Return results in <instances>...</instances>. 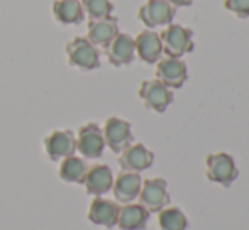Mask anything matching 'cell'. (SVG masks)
Segmentation results:
<instances>
[{
  "mask_svg": "<svg viewBox=\"0 0 249 230\" xmlns=\"http://www.w3.org/2000/svg\"><path fill=\"white\" fill-rule=\"evenodd\" d=\"M160 39L163 44V53H166V56L170 58H181L192 53L195 48L194 31L180 24L171 22L170 26H166V29L161 31Z\"/></svg>",
  "mask_w": 249,
  "mask_h": 230,
  "instance_id": "cell-1",
  "label": "cell"
},
{
  "mask_svg": "<svg viewBox=\"0 0 249 230\" xmlns=\"http://www.w3.org/2000/svg\"><path fill=\"white\" fill-rule=\"evenodd\" d=\"M205 176L209 181L229 188L239 176L234 158L227 152H213L205 158Z\"/></svg>",
  "mask_w": 249,
  "mask_h": 230,
  "instance_id": "cell-2",
  "label": "cell"
},
{
  "mask_svg": "<svg viewBox=\"0 0 249 230\" xmlns=\"http://www.w3.org/2000/svg\"><path fill=\"white\" fill-rule=\"evenodd\" d=\"M68 63L82 71H92L100 66V51L87 37H73L65 46Z\"/></svg>",
  "mask_w": 249,
  "mask_h": 230,
  "instance_id": "cell-3",
  "label": "cell"
},
{
  "mask_svg": "<svg viewBox=\"0 0 249 230\" xmlns=\"http://www.w3.org/2000/svg\"><path fill=\"white\" fill-rule=\"evenodd\" d=\"M139 205L146 208L149 214H158L160 210L166 208L170 203V193H168V183L163 178H149L144 180L139 191Z\"/></svg>",
  "mask_w": 249,
  "mask_h": 230,
  "instance_id": "cell-4",
  "label": "cell"
},
{
  "mask_svg": "<svg viewBox=\"0 0 249 230\" xmlns=\"http://www.w3.org/2000/svg\"><path fill=\"white\" fill-rule=\"evenodd\" d=\"M138 95L142 100L146 109L158 114H163L173 102V92L168 86H164L160 80H144V82H141Z\"/></svg>",
  "mask_w": 249,
  "mask_h": 230,
  "instance_id": "cell-5",
  "label": "cell"
},
{
  "mask_svg": "<svg viewBox=\"0 0 249 230\" xmlns=\"http://www.w3.org/2000/svg\"><path fill=\"white\" fill-rule=\"evenodd\" d=\"M175 16H177V9L170 5L166 0H146L138 10V19L148 29L170 26Z\"/></svg>",
  "mask_w": 249,
  "mask_h": 230,
  "instance_id": "cell-6",
  "label": "cell"
},
{
  "mask_svg": "<svg viewBox=\"0 0 249 230\" xmlns=\"http://www.w3.org/2000/svg\"><path fill=\"white\" fill-rule=\"evenodd\" d=\"M102 134H104L105 146H107L112 152H115V154L124 151L132 142L131 124H129L127 120H124V118H119V117H108L104 124Z\"/></svg>",
  "mask_w": 249,
  "mask_h": 230,
  "instance_id": "cell-7",
  "label": "cell"
},
{
  "mask_svg": "<svg viewBox=\"0 0 249 230\" xmlns=\"http://www.w3.org/2000/svg\"><path fill=\"white\" fill-rule=\"evenodd\" d=\"M105 141L102 129L95 122L82 125L76 135V151L85 159H99L104 154Z\"/></svg>",
  "mask_w": 249,
  "mask_h": 230,
  "instance_id": "cell-8",
  "label": "cell"
},
{
  "mask_svg": "<svg viewBox=\"0 0 249 230\" xmlns=\"http://www.w3.org/2000/svg\"><path fill=\"white\" fill-rule=\"evenodd\" d=\"M43 146L51 161H63L76 152V137L71 131H53L44 137Z\"/></svg>",
  "mask_w": 249,
  "mask_h": 230,
  "instance_id": "cell-9",
  "label": "cell"
},
{
  "mask_svg": "<svg viewBox=\"0 0 249 230\" xmlns=\"http://www.w3.org/2000/svg\"><path fill=\"white\" fill-rule=\"evenodd\" d=\"M188 73L187 65L180 58H161L156 63V80H160L164 86L170 90L181 88L183 83L187 82Z\"/></svg>",
  "mask_w": 249,
  "mask_h": 230,
  "instance_id": "cell-10",
  "label": "cell"
},
{
  "mask_svg": "<svg viewBox=\"0 0 249 230\" xmlns=\"http://www.w3.org/2000/svg\"><path fill=\"white\" fill-rule=\"evenodd\" d=\"M119 166L122 171L141 173L153 166L154 154L144 144H131L119 152Z\"/></svg>",
  "mask_w": 249,
  "mask_h": 230,
  "instance_id": "cell-11",
  "label": "cell"
},
{
  "mask_svg": "<svg viewBox=\"0 0 249 230\" xmlns=\"http://www.w3.org/2000/svg\"><path fill=\"white\" fill-rule=\"evenodd\" d=\"M105 56L108 63L115 68L127 66L134 61L136 58V48H134V37H131L125 33H119L107 46L104 48Z\"/></svg>",
  "mask_w": 249,
  "mask_h": 230,
  "instance_id": "cell-12",
  "label": "cell"
},
{
  "mask_svg": "<svg viewBox=\"0 0 249 230\" xmlns=\"http://www.w3.org/2000/svg\"><path fill=\"white\" fill-rule=\"evenodd\" d=\"M83 186L87 193L92 197H102L108 193L114 184V174L107 164H93L87 169L85 178H83Z\"/></svg>",
  "mask_w": 249,
  "mask_h": 230,
  "instance_id": "cell-13",
  "label": "cell"
},
{
  "mask_svg": "<svg viewBox=\"0 0 249 230\" xmlns=\"http://www.w3.org/2000/svg\"><path fill=\"white\" fill-rule=\"evenodd\" d=\"M136 54L146 65H156L163 54V44H161L160 34L151 29H144L134 37Z\"/></svg>",
  "mask_w": 249,
  "mask_h": 230,
  "instance_id": "cell-14",
  "label": "cell"
},
{
  "mask_svg": "<svg viewBox=\"0 0 249 230\" xmlns=\"http://www.w3.org/2000/svg\"><path fill=\"white\" fill-rule=\"evenodd\" d=\"M141 184H142V178L139 173L121 171L114 180V184H112L114 198L122 205L132 203L134 200H138L139 191H141Z\"/></svg>",
  "mask_w": 249,
  "mask_h": 230,
  "instance_id": "cell-15",
  "label": "cell"
},
{
  "mask_svg": "<svg viewBox=\"0 0 249 230\" xmlns=\"http://www.w3.org/2000/svg\"><path fill=\"white\" fill-rule=\"evenodd\" d=\"M119 203L112 200H105L102 197H95V200L89 207V220L93 225H100L105 229H112L117 225Z\"/></svg>",
  "mask_w": 249,
  "mask_h": 230,
  "instance_id": "cell-16",
  "label": "cell"
},
{
  "mask_svg": "<svg viewBox=\"0 0 249 230\" xmlns=\"http://www.w3.org/2000/svg\"><path fill=\"white\" fill-rule=\"evenodd\" d=\"M119 34V22L114 16L90 20L87 26V39L97 48H105Z\"/></svg>",
  "mask_w": 249,
  "mask_h": 230,
  "instance_id": "cell-17",
  "label": "cell"
},
{
  "mask_svg": "<svg viewBox=\"0 0 249 230\" xmlns=\"http://www.w3.org/2000/svg\"><path fill=\"white\" fill-rule=\"evenodd\" d=\"M149 220V212L139 203H125L119 208L117 227L122 230H142Z\"/></svg>",
  "mask_w": 249,
  "mask_h": 230,
  "instance_id": "cell-18",
  "label": "cell"
},
{
  "mask_svg": "<svg viewBox=\"0 0 249 230\" xmlns=\"http://www.w3.org/2000/svg\"><path fill=\"white\" fill-rule=\"evenodd\" d=\"M53 17L63 26H76L83 22V7L80 0H54L53 2Z\"/></svg>",
  "mask_w": 249,
  "mask_h": 230,
  "instance_id": "cell-19",
  "label": "cell"
},
{
  "mask_svg": "<svg viewBox=\"0 0 249 230\" xmlns=\"http://www.w3.org/2000/svg\"><path fill=\"white\" fill-rule=\"evenodd\" d=\"M89 169L87 163L83 161L82 158H76L75 154L70 156V158H65L59 164V178H61L65 183H83V178H85V173Z\"/></svg>",
  "mask_w": 249,
  "mask_h": 230,
  "instance_id": "cell-20",
  "label": "cell"
},
{
  "mask_svg": "<svg viewBox=\"0 0 249 230\" xmlns=\"http://www.w3.org/2000/svg\"><path fill=\"white\" fill-rule=\"evenodd\" d=\"M158 224L161 230H187L188 220L178 207L163 208L158 212Z\"/></svg>",
  "mask_w": 249,
  "mask_h": 230,
  "instance_id": "cell-21",
  "label": "cell"
},
{
  "mask_svg": "<svg viewBox=\"0 0 249 230\" xmlns=\"http://www.w3.org/2000/svg\"><path fill=\"white\" fill-rule=\"evenodd\" d=\"M83 7V12L90 20L105 19V17L112 16L114 10V3L110 0H80Z\"/></svg>",
  "mask_w": 249,
  "mask_h": 230,
  "instance_id": "cell-22",
  "label": "cell"
},
{
  "mask_svg": "<svg viewBox=\"0 0 249 230\" xmlns=\"http://www.w3.org/2000/svg\"><path fill=\"white\" fill-rule=\"evenodd\" d=\"M224 7L239 19L249 17V0H224Z\"/></svg>",
  "mask_w": 249,
  "mask_h": 230,
  "instance_id": "cell-23",
  "label": "cell"
},
{
  "mask_svg": "<svg viewBox=\"0 0 249 230\" xmlns=\"http://www.w3.org/2000/svg\"><path fill=\"white\" fill-rule=\"evenodd\" d=\"M170 5H173L175 9L177 7H188V5H192V0H166Z\"/></svg>",
  "mask_w": 249,
  "mask_h": 230,
  "instance_id": "cell-24",
  "label": "cell"
}]
</instances>
